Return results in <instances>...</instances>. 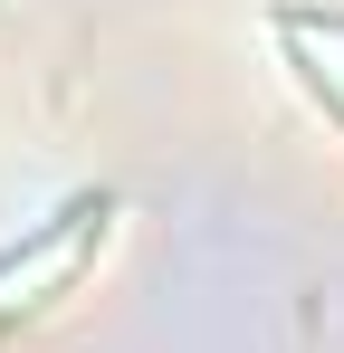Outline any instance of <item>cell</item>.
Segmentation results:
<instances>
[{
	"label": "cell",
	"instance_id": "obj_1",
	"mask_svg": "<svg viewBox=\"0 0 344 353\" xmlns=\"http://www.w3.org/2000/svg\"><path fill=\"white\" fill-rule=\"evenodd\" d=\"M106 230H115V201L96 191V201H67L48 230H29L19 248H0V287H19V277H39V287L19 296V315H39V305H57V296L86 277V258L106 248Z\"/></svg>",
	"mask_w": 344,
	"mask_h": 353
}]
</instances>
